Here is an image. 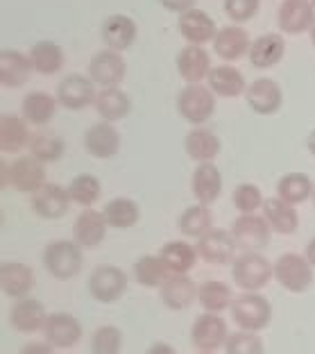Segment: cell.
<instances>
[{
    "instance_id": "cell-13",
    "label": "cell",
    "mask_w": 315,
    "mask_h": 354,
    "mask_svg": "<svg viewBox=\"0 0 315 354\" xmlns=\"http://www.w3.org/2000/svg\"><path fill=\"white\" fill-rule=\"evenodd\" d=\"M88 77L93 80V84L102 88H118V84L125 80V59L123 55L111 50H100L88 64Z\"/></svg>"
},
{
    "instance_id": "cell-52",
    "label": "cell",
    "mask_w": 315,
    "mask_h": 354,
    "mask_svg": "<svg viewBox=\"0 0 315 354\" xmlns=\"http://www.w3.org/2000/svg\"><path fill=\"white\" fill-rule=\"evenodd\" d=\"M306 148H309V152L315 157V130L309 134V139H306Z\"/></svg>"
},
{
    "instance_id": "cell-45",
    "label": "cell",
    "mask_w": 315,
    "mask_h": 354,
    "mask_svg": "<svg viewBox=\"0 0 315 354\" xmlns=\"http://www.w3.org/2000/svg\"><path fill=\"white\" fill-rule=\"evenodd\" d=\"M231 203L238 209V214H256L258 209H263V193L254 182H243L238 184L231 193Z\"/></svg>"
},
{
    "instance_id": "cell-5",
    "label": "cell",
    "mask_w": 315,
    "mask_h": 354,
    "mask_svg": "<svg viewBox=\"0 0 315 354\" xmlns=\"http://www.w3.org/2000/svg\"><path fill=\"white\" fill-rule=\"evenodd\" d=\"M177 111L191 125H204L216 111L213 91L204 84H187L177 93Z\"/></svg>"
},
{
    "instance_id": "cell-31",
    "label": "cell",
    "mask_w": 315,
    "mask_h": 354,
    "mask_svg": "<svg viewBox=\"0 0 315 354\" xmlns=\"http://www.w3.org/2000/svg\"><path fill=\"white\" fill-rule=\"evenodd\" d=\"M32 71L35 68H32L30 55H23L19 50L0 53V84L3 86H23L28 82Z\"/></svg>"
},
{
    "instance_id": "cell-21",
    "label": "cell",
    "mask_w": 315,
    "mask_h": 354,
    "mask_svg": "<svg viewBox=\"0 0 315 354\" xmlns=\"http://www.w3.org/2000/svg\"><path fill=\"white\" fill-rule=\"evenodd\" d=\"M191 191L195 203L213 205L222 193V173L216 164H198L191 177Z\"/></svg>"
},
{
    "instance_id": "cell-8",
    "label": "cell",
    "mask_w": 315,
    "mask_h": 354,
    "mask_svg": "<svg viewBox=\"0 0 315 354\" xmlns=\"http://www.w3.org/2000/svg\"><path fill=\"white\" fill-rule=\"evenodd\" d=\"M231 236L238 248L245 252H261L270 241V225L265 223L263 216L256 214H240L231 223Z\"/></svg>"
},
{
    "instance_id": "cell-22",
    "label": "cell",
    "mask_w": 315,
    "mask_h": 354,
    "mask_svg": "<svg viewBox=\"0 0 315 354\" xmlns=\"http://www.w3.org/2000/svg\"><path fill=\"white\" fill-rule=\"evenodd\" d=\"M35 286V272L23 261H5L0 266V288L7 297H28Z\"/></svg>"
},
{
    "instance_id": "cell-19",
    "label": "cell",
    "mask_w": 315,
    "mask_h": 354,
    "mask_svg": "<svg viewBox=\"0 0 315 354\" xmlns=\"http://www.w3.org/2000/svg\"><path fill=\"white\" fill-rule=\"evenodd\" d=\"M107 221H104L102 212H95V209H84L82 214L75 218L73 225V234L75 241L84 250H95V248L102 245V241L107 239Z\"/></svg>"
},
{
    "instance_id": "cell-40",
    "label": "cell",
    "mask_w": 315,
    "mask_h": 354,
    "mask_svg": "<svg viewBox=\"0 0 315 354\" xmlns=\"http://www.w3.org/2000/svg\"><path fill=\"white\" fill-rule=\"evenodd\" d=\"M198 302L202 304V309L207 313H222L231 309L233 295L227 284H222V281H218V279H209L200 286Z\"/></svg>"
},
{
    "instance_id": "cell-3",
    "label": "cell",
    "mask_w": 315,
    "mask_h": 354,
    "mask_svg": "<svg viewBox=\"0 0 315 354\" xmlns=\"http://www.w3.org/2000/svg\"><path fill=\"white\" fill-rule=\"evenodd\" d=\"M274 281L288 293H306L313 286V266L304 254L284 252L272 263Z\"/></svg>"
},
{
    "instance_id": "cell-43",
    "label": "cell",
    "mask_w": 315,
    "mask_h": 354,
    "mask_svg": "<svg viewBox=\"0 0 315 354\" xmlns=\"http://www.w3.org/2000/svg\"><path fill=\"white\" fill-rule=\"evenodd\" d=\"M66 189H68L70 203H75L79 207H86V209H91L102 196L100 180L95 175H88V173L73 177V180L66 184Z\"/></svg>"
},
{
    "instance_id": "cell-38",
    "label": "cell",
    "mask_w": 315,
    "mask_h": 354,
    "mask_svg": "<svg viewBox=\"0 0 315 354\" xmlns=\"http://www.w3.org/2000/svg\"><path fill=\"white\" fill-rule=\"evenodd\" d=\"M315 184L309 180V175L304 173H288L279 177L277 182V198H281L288 205H302L309 198H313Z\"/></svg>"
},
{
    "instance_id": "cell-11",
    "label": "cell",
    "mask_w": 315,
    "mask_h": 354,
    "mask_svg": "<svg viewBox=\"0 0 315 354\" xmlns=\"http://www.w3.org/2000/svg\"><path fill=\"white\" fill-rule=\"evenodd\" d=\"M30 207L39 218L59 221L61 216L68 214V207H70L68 189L61 187V184H46L35 196H30Z\"/></svg>"
},
{
    "instance_id": "cell-17",
    "label": "cell",
    "mask_w": 315,
    "mask_h": 354,
    "mask_svg": "<svg viewBox=\"0 0 315 354\" xmlns=\"http://www.w3.org/2000/svg\"><path fill=\"white\" fill-rule=\"evenodd\" d=\"M84 148L95 159H114L120 150V132L114 123L100 120L84 132Z\"/></svg>"
},
{
    "instance_id": "cell-41",
    "label": "cell",
    "mask_w": 315,
    "mask_h": 354,
    "mask_svg": "<svg viewBox=\"0 0 315 354\" xmlns=\"http://www.w3.org/2000/svg\"><path fill=\"white\" fill-rule=\"evenodd\" d=\"M168 275L171 272L159 254H141L134 263V279L145 288H161Z\"/></svg>"
},
{
    "instance_id": "cell-34",
    "label": "cell",
    "mask_w": 315,
    "mask_h": 354,
    "mask_svg": "<svg viewBox=\"0 0 315 354\" xmlns=\"http://www.w3.org/2000/svg\"><path fill=\"white\" fill-rule=\"evenodd\" d=\"M32 134L28 130V120L14 114L0 116V150L3 152H19L30 146Z\"/></svg>"
},
{
    "instance_id": "cell-6",
    "label": "cell",
    "mask_w": 315,
    "mask_h": 354,
    "mask_svg": "<svg viewBox=\"0 0 315 354\" xmlns=\"http://www.w3.org/2000/svg\"><path fill=\"white\" fill-rule=\"evenodd\" d=\"M86 288L93 300H98L100 304H114L127 291V275L118 266H98L88 275Z\"/></svg>"
},
{
    "instance_id": "cell-54",
    "label": "cell",
    "mask_w": 315,
    "mask_h": 354,
    "mask_svg": "<svg viewBox=\"0 0 315 354\" xmlns=\"http://www.w3.org/2000/svg\"><path fill=\"white\" fill-rule=\"evenodd\" d=\"M200 354H216V352H200Z\"/></svg>"
},
{
    "instance_id": "cell-33",
    "label": "cell",
    "mask_w": 315,
    "mask_h": 354,
    "mask_svg": "<svg viewBox=\"0 0 315 354\" xmlns=\"http://www.w3.org/2000/svg\"><path fill=\"white\" fill-rule=\"evenodd\" d=\"M177 230H180L187 239L200 241L202 236L213 230L211 209H209L207 205H200V203L187 207L180 214V218H177Z\"/></svg>"
},
{
    "instance_id": "cell-18",
    "label": "cell",
    "mask_w": 315,
    "mask_h": 354,
    "mask_svg": "<svg viewBox=\"0 0 315 354\" xmlns=\"http://www.w3.org/2000/svg\"><path fill=\"white\" fill-rule=\"evenodd\" d=\"M245 98L249 109L254 114L261 116H270L274 111L281 109V102H284V93H281V86L270 77H258L252 84L247 86Z\"/></svg>"
},
{
    "instance_id": "cell-29",
    "label": "cell",
    "mask_w": 315,
    "mask_h": 354,
    "mask_svg": "<svg viewBox=\"0 0 315 354\" xmlns=\"http://www.w3.org/2000/svg\"><path fill=\"white\" fill-rule=\"evenodd\" d=\"M249 37L243 28L238 26H225L218 30V35L213 39V50L218 57L233 62V59H240L243 55H249Z\"/></svg>"
},
{
    "instance_id": "cell-32",
    "label": "cell",
    "mask_w": 315,
    "mask_h": 354,
    "mask_svg": "<svg viewBox=\"0 0 315 354\" xmlns=\"http://www.w3.org/2000/svg\"><path fill=\"white\" fill-rule=\"evenodd\" d=\"M57 98H52L50 93L46 91H30L21 104V114L28 120L30 125H48L55 118V111H57Z\"/></svg>"
},
{
    "instance_id": "cell-36",
    "label": "cell",
    "mask_w": 315,
    "mask_h": 354,
    "mask_svg": "<svg viewBox=\"0 0 315 354\" xmlns=\"http://www.w3.org/2000/svg\"><path fill=\"white\" fill-rule=\"evenodd\" d=\"M209 88L213 91V95L220 98H236L243 91H247L245 77L238 68L233 66H218L209 73Z\"/></svg>"
},
{
    "instance_id": "cell-39",
    "label": "cell",
    "mask_w": 315,
    "mask_h": 354,
    "mask_svg": "<svg viewBox=\"0 0 315 354\" xmlns=\"http://www.w3.org/2000/svg\"><path fill=\"white\" fill-rule=\"evenodd\" d=\"M30 62L32 68L41 75H55L64 66V53L59 44L55 41H37L30 48Z\"/></svg>"
},
{
    "instance_id": "cell-28",
    "label": "cell",
    "mask_w": 315,
    "mask_h": 354,
    "mask_svg": "<svg viewBox=\"0 0 315 354\" xmlns=\"http://www.w3.org/2000/svg\"><path fill=\"white\" fill-rule=\"evenodd\" d=\"M177 71L189 84H200L202 80H209L211 73V59L202 46H187L177 55Z\"/></svg>"
},
{
    "instance_id": "cell-7",
    "label": "cell",
    "mask_w": 315,
    "mask_h": 354,
    "mask_svg": "<svg viewBox=\"0 0 315 354\" xmlns=\"http://www.w3.org/2000/svg\"><path fill=\"white\" fill-rule=\"evenodd\" d=\"M229 329L227 323L220 318V313H202L195 318L191 327V343L195 345L198 352H218L227 345Z\"/></svg>"
},
{
    "instance_id": "cell-9",
    "label": "cell",
    "mask_w": 315,
    "mask_h": 354,
    "mask_svg": "<svg viewBox=\"0 0 315 354\" xmlns=\"http://www.w3.org/2000/svg\"><path fill=\"white\" fill-rule=\"evenodd\" d=\"M46 164L35 157H19L7 166V187H14L19 193L35 196L46 187Z\"/></svg>"
},
{
    "instance_id": "cell-49",
    "label": "cell",
    "mask_w": 315,
    "mask_h": 354,
    "mask_svg": "<svg viewBox=\"0 0 315 354\" xmlns=\"http://www.w3.org/2000/svg\"><path fill=\"white\" fill-rule=\"evenodd\" d=\"M19 354H55V348L48 341H30L23 345Z\"/></svg>"
},
{
    "instance_id": "cell-10",
    "label": "cell",
    "mask_w": 315,
    "mask_h": 354,
    "mask_svg": "<svg viewBox=\"0 0 315 354\" xmlns=\"http://www.w3.org/2000/svg\"><path fill=\"white\" fill-rule=\"evenodd\" d=\"M44 336L55 350H68L73 345H77L79 339H82V323L68 311L48 313Z\"/></svg>"
},
{
    "instance_id": "cell-30",
    "label": "cell",
    "mask_w": 315,
    "mask_h": 354,
    "mask_svg": "<svg viewBox=\"0 0 315 354\" xmlns=\"http://www.w3.org/2000/svg\"><path fill=\"white\" fill-rule=\"evenodd\" d=\"M284 53H286L284 37L277 35V32H270V35H261L258 39H254L252 48H249V62L256 68H272L281 62Z\"/></svg>"
},
{
    "instance_id": "cell-26",
    "label": "cell",
    "mask_w": 315,
    "mask_h": 354,
    "mask_svg": "<svg viewBox=\"0 0 315 354\" xmlns=\"http://www.w3.org/2000/svg\"><path fill=\"white\" fill-rule=\"evenodd\" d=\"M184 150L195 164H213V159L220 152V139L209 127H193L184 139Z\"/></svg>"
},
{
    "instance_id": "cell-53",
    "label": "cell",
    "mask_w": 315,
    "mask_h": 354,
    "mask_svg": "<svg viewBox=\"0 0 315 354\" xmlns=\"http://www.w3.org/2000/svg\"><path fill=\"white\" fill-rule=\"evenodd\" d=\"M311 41H313V46H315V23H313V28H311Z\"/></svg>"
},
{
    "instance_id": "cell-12",
    "label": "cell",
    "mask_w": 315,
    "mask_h": 354,
    "mask_svg": "<svg viewBox=\"0 0 315 354\" xmlns=\"http://www.w3.org/2000/svg\"><path fill=\"white\" fill-rule=\"evenodd\" d=\"M95 98H98V93H95V84L88 75H66L57 86V102L70 111L86 109L88 104L95 102Z\"/></svg>"
},
{
    "instance_id": "cell-46",
    "label": "cell",
    "mask_w": 315,
    "mask_h": 354,
    "mask_svg": "<svg viewBox=\"0 0 315 354\" xmlns=\"http://www.w3.org/2000/svg\"><path fill=\"white\" fill-rule=\"evenodd\" d=\"M265 345L261 341V336L256 332H245V329H238V332L229 334L227 345H225V352L227 354H263Z\"/></svg>"
},
{
    "instance_id": "cell-2",
    "label": "cell",
    "mask_w": 315,
    "mask_h": 354,
    "mask_svg": "<svg viewBox=\"0 0 315 354\" xmlns=\"http://www.w3.org/2000/svg\"><path fill=\"white\" fill-rule=\"evenodd\" d=\"M274 277L272 263L261 252H243L231 263V279L243 293H258Z\"/></svg>"
},
{
    "instance_id": "cell-15",
    "label": "cell",
    "mask_w": 315,
    "mask_h": 354,
    "mask_svg": "<svg viewBox=\"0 0 315 354\" xmlns=\"http://www.w3.org/2000/svg\"><path fill=\"white\" fill-rule=\"evenodd\" d=\"M200 286L189 275H168L159 288V300L171 311H187L193 302H198Z\"/></svg>"
},
{
    "instance_id": "cell-48",
    "label": "cell",
    "mask_w": 315,
    "mask_h": 354,
    "mask_svg": "<svg viewBox=\"0 0 315 354\" xmlns=\"http://www.w3.org/2000/svg\"><path fill=\"white\" fill-rule=\"evenodd\" d=\"M161 5L166 7L168 12H175V14H187L191 10H195V0H159Z\"/></svg>"
},
{
    "instance_id": "cell-35",
    "label": "cell",
    "mask_w": 315,
    "mask_h": 354,
    "mask_svg": "<svg viewBox=\"0 0 315 354\" xmlns=\"http://www.w3.org/2000/svg\"><path fill=\"white\" fill-rule=\"evenodd\" d=\"M102 216L109 227L114 230H129L141 221V207L132 198H114L102 207Z\"/></svg>"
},
{
    "instance_id": "cell-44",
    "label": "cell",
    "mask_w": 315,
    "mask_h": 354,
    "mask_svg": "<svg viewBox=\"0 0 315 354\" xmlns=\"http://www.w3.org/2000/svg\"><path fill=\"white\" fill-rule=\"evenodd\" d=\"M123 332L116 325H100L91 334V354H120Z\"/></svg>"
},
{
    "instance_id": "cell-42",
    "label": "cell",
    "mask_w": 315,
    "mask_h": 354,
    "mask_svg": "<svg viewBox=\"0 0 315 354\" xmlns=\"http://www.w3.org/2000/svg\"><path fill=\"white\" fill-rule=\"evenodd\" d=\"M64 150H66V143L59 134L55 132H37L32 134L30 141V155L39 159L44 164H55L64 157Z\"/></svg>"
},
{
    "instance_id": "cell-50",
    "label": "cell",
    "mask_w": 315,
    "mask_h": 354,
    "mask_svg": "<svg viewBox=\"0 0 315 354\" xmlns=\"http://www.w3.org/2000/svg\"><path fill=\"white\" fill-rule=\"evenodd\" d=\"M145 354H177V350L173 348L171 343H166V341H157V343H152L148 352Z\"/></svg>"
},
{
    "instance_id": "cell-14",
    "label": "cell",
    "mask_w": 315,
    "mask_h": 354,
    "mask_svg": "<svg viewBox=\"0 0 315 354\" xmlns=\"http://www.w3.org/2000/svg\"><path fill=\"white\" fill-rule=\"evenodd\" d=\"M195 248H198L200 259H204L207 263H213V266H225V263H233L238 245H236V241H233L231 232L213 227L209 234H204L198 241Z\"/></svg>"
},
{
    "instance_id": "cell-27",
    "label": "cell",
    "mask_w": 315,
    "mask_h": 354,
    "mask_svg": "<svg viewBox=\"0 0 315 354\" xmlns=\"http://www.w3.org/2000/svg\"><path fill=\"white\" fill-rule=\"evenodd\" d=\"M177 28H180L182 37L191 46H204L207 41H213L218 35L213 19L202 10H191L187 14H182Z\"/></svg>"
},
{
    "instance_id": "cell-37",
    "label": "cell",
    "mask_w": 315,
    "mask_h": 354,
    "mask_svg": "<svg viewBox=\"0 0 315 354\" xmlns=\"http://www.w3.org/2000/svg\"><path fill=\"white\" fill-rule=\"evenodd\" d=\"M93 104L100 118L107 120V123H116L132 111V98L120 88H102Z\"/></svg>"
},
{
    "instance_id": "cell-1",
    "label": "cell",
    "mask_w": 315,
    "mask_h": 354,
    "mask_svg": "<svg viewBox=\"0 0 315 354\" xmlns=\"http://www.w3.org/2000/svg\"><path fill=\"white\" fill-rule=\"evenodd\" d=\"M84 248L77 241L55 239L44 248V268L55 279H73L82 272L84 266Z\"/></svg>"
},
{
    "instance_id": "cell-23",
    "label": "cell",
    "mask_w": 315,
    "mask_h": 354,
    "mask_svg": "<svg viewBox=\"0 0 315 354\" xmlns=\"http://www.w3.org/2000/svg\"><path fill=\"white\" fill-rule=\"evenodd\" d=\"M279 28L286 35H302L315 23V12L311 0H284L279 7Z\"/></svg>"
},
{
    "instance_id": "cell-4",
    "label": "cell",
    "mask_w": 315,
    "mask_h": 354,
    "mask_svg": "<svg viewBox=\"0 0 315 354\" xmlns=\"http://www.w3.org/2000/svg\"><path fill=\"white\" fill-rule=\"evenodd\" d=\"M231 318L245 332H261L270 325L272 307L261 293H240L233 297Z\"/></svg>"
},
{
    "instance_id": "cell-56",
    "label": "cell",
    "mask_w": 315,
    "mask_h": 354,
    "mask_svg": "<svg viewBox=\"0 0 315 354\" xmlns=\"http://www.w3.org/2000/svg\"><path fill=\"white\" fill-rule=\"evenodd\" d=\"M311 3H313V7H315V0H311Z\"/></svg>"
},
{
    "instance_id": "cell-55",
    "label": "cell",
    "mask_w": 315,
    "mask_h": 354,
    "mask_svg": "<svg viewBox=\"0 0 315 354\" xmlns=\"http://www.w3.org/2000/svg\"><path fill=\"white\" fill-rule=\"evenodd\" d=\"M313 205H315V191H313Z\"/></svg>"
},
{
    "instance_id": "cell-24",
    "label": "cell",
    "mask_w": 315,
    "mask_h": 354,
    "mask_svg": "<svg viewBox=\"0 0 315 354\" xmlns=\"http://www.w3.org/2000/svg\"><path fill=\"white\" fill-rule=\"evenodd\" d=\"M161 257V261L166 263V268L171 275H189V272L195 268L198 263V248L191 245L189 241L177 239V241H168V243L161 245V250L157 252Z\"/></svg>"
},
{
    "instance_id": "cell-16",
    "label": "cell",
    "mask_w": 315,
    "mask_h": 354,
    "mask_svg": "<svg viewBox=\"0 0 315 354\" xmlns=\"http://www.w3.org/2000/svg\"><path fill=\"white\" fill-rule=\"evenodd\" d=\"M46 320H48L46 307L30 295L16 300L10 309V325H12V329H16V332H21V334L44 332Z\"/></svg>"
},
{
    "instance_id": "cell-20",
    "label": "cell",
    "mask_w": 315,
    "mask_h": 354,
    "mask_svg": "<svg viewBox=\"0 0 315 354\" xmlns=\"http://www.w3.org/2000/svg\"><path fill=\"white\" fill-rule=\"evenodd\" d=\"M136 35H139V26H136L132 16L111 14L102 23V41L116 53H123L127 48H132L136 41Z\"/></svg>"
},
{
    "instance_id": "cell-25",
    "label": "cell",
    "mask_w": 315,
    "mask_h": 354,
    "mask_svg": "<svg viewBox=\"0 0 315 354\" xmlns=\"http://www.w3.org/2000/svg\"><path fill=\"white\" fill-rule=\"evenodd\" d=\"M263 218L270 225V230L274 234L288 236L295 234L297 227H300V216H297V209L293 205L284 203L281 198H270L263 203Z\"/></svg>"
},
{
    "instance_id": "cell-51",
    "label": "cell",
    "mask_w": 315,
    "mask_h": 354,
    "mask_svg": "<svg viewBox=\"0 0 315 354\" xmlns=\"http://www.w3.org/2000/svg\"><path fill=\"white\" fill-rule=\"evenodd\" d=\"M304 257L309 259V263L315 268V236L309 241V243H306V248H304Z\"/></svg>"
},
{
    "instance_id": "cell-47",
    "label": "cell",
    "mask_w": 315,
    "mask_h": 354,
    "mask_svg": "<svg viewBox=\"0 0 315 354\" xmlns=\"http://www.w3.org/2000/svg\"><path fill=\"white\" fill-rule=\"evenodd\" d=\"M258 5H261V0H225V14L233 23H245L256 16Z\"/></svg>"
}]
</instances>
